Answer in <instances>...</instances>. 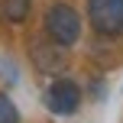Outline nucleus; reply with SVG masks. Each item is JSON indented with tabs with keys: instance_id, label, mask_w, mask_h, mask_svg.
I'll return each instance as SVG.
<instances>
[{
	"instance_id": "39448f33",
	"label": "nucleus",
	"mask_w": 123,
	"mask_h": 123,
	"mask_svg": "<svg viewBox=\"0 0 123 123\" xmlns=\"http://www.w3.org/2000/svg\"><path fill=\"white\" fill-rule=\"evenodd\" d=\"M32 10V0H3V16L10 23H23Z\"/></svg>"
},
{
	"instance_id": "7ed1b4c3",
	"label": "nucleus",
	"mask_w": 123,
	"mask_h": 123,
	"mask_svg": "<svg viewBox=\"0 0 123 123\" xmlns=\"http://www.w3.org/2000/svg\"><path fill=\"white\" fill-rule=\"evenodd\" d=\"M87 19L100 36L123 32V0H87Z\"/></svg>"
},
{
	"instance_id": "20e7f679",
	"label": "nucleus",
	"mask_w": 123,
	"mask_h": 123,
	"mask_svg": "<svg viewBox=\"0 0 123 123\" xmlns=\"http://www.w3.org/2000/svg\"><path fill=\"white\" fill-rule=\"evenodd\" d=\"M29 55H32V65H36L39 71H45V74H55V71H62V65H65L62 49H58L55 42H49V39L32 42L29 45Z\"/></svg>"
},
{
	"instance_id": "f257e3e1",
	"label": "nucleus",
	"mask_w": 123,
	"mask_h": 123,
	"mask_svg": "<svg viewBox=\"0 0 123 123\" xmlns=\"http://www.w3.org/2000/svg\"><path fill=\"white\" fill-rule=\"evenodd\" d=\"M42 29H45V39L55 42L58 49H71L81 39V16L71 3H52L45 10Z\"/></svg>"
},
{
	"instance_id": "423d86ee",
	"label": "nucleus",
	"mask_w": 123,
	"mask_h": 123,
	"mask_svg": "<svg viewBox=\"0 0 123 123\" xmlns=\"http://www.w3.org/2000/svg\"><path fill=\"white\" fill-rule=\"evenodd\" d=\"M0 123H19V107L3 91H0Z\"/></svg>"
},
{
	"instance_id": "f03ea898",
	"label": "nucleus",
	"mask_w": 123,
	"mask_h": 123,
	"mask_svg": "<svg viewBox=\"0 0 123 123\" xmlns=\"http://www.w3.org/2000/svg\"><path fill=\"white\" fill-rule=\"evenodd\" d=\"M45 107H49V113H55V117H71L74 110L81 107V87L78 81L71 78H55L49 87H45Z\"/></svg>"
}]
</instances>
